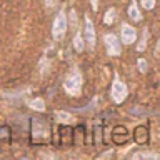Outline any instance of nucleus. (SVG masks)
Here are the masks:
<instances>
[{
	"label": "nucleus",
	"instance_id": "obj_7",
	"mask_svg": "<svg viewBox=\"0 0 160 160\" xmlns=\"http://www.w3.org/2000/svg\"><path fill=\"white\" fill-rule=\"evenodd\" d=\"M103 42H105V48H107V53L108 55H112V57L120 55V40H118L117 35L107 33L103 37Z\"/></svg>",
	"mask_w": 160,
	"mask_h": 160
},
{
	"label": "nucleus",
	"instance_id": "obj_14",
	"mask_svg": "<svg viewBox=\"0 0 160 160\" xmlns=\"http://www.w3.org/2000/svg\"><path fill=\"white\" fill-rule=\"evenodd\" d=\"M73 48L77 53H82L85 48V40L80 33H75V37H73Z\"/></svg>",
	"mask_w": 160,
	"mask_h": 160
},
{
	"label": "nucleus",
	"instance_id": "obj_13",
	"mask_svg": "<svg viewBox=\"0 0 160 160\" xmlns=\"http://www.w3.org/2000/svg\"><path fill=\"white\" fill-rule=\"evenodd\" d=\"M127 12H128V17L132 18L133 22H140V20H142V15L138 13V7H137V3H133V2L130 3Z\"/></svg>",
	"mask_w": 160,
	"mask_h": 160
},
{
	"label": "nucleus",
	"instance_id": "obj_12",
	"mask_svg": "<svg viewBox=\"0 0 160 160\" xmlns=\"http://www.w3.org/2000/svg\"><path fill=\"white\" fill-rule=\"evenodd\" d=\"M73 143H78V145L85 143V127L83 125H78V127L73 128Z\"/></svg>",
	"mask_w": 160,
	"mask_h": 160
},
{
	"label": "nucleus",
	"instance_id": "obj_19",
	"mask_svg": "<svg viewBox=\"0 0 160 160\" xmlns=\"http://www.w3.org/2000/svg\"><path fill=\"white\" fill-rule=\"evenodd\" d=\"M90 5H92L93 10H97L98 8V0H90Z\"/></svg>",
	"mask_w": 160,
	"mask_h": 160
},
{
	"label": "nucleus",
	"instance_id": "obj_17",
	"mask_svg": "<svg viewBox=\"0 0 160 160\" xmlns=\"http://www.w3.org/2000/svg\"><path fill=\"white\" fill-rule=\"evenodd\" d=\"M142 7L145 10H152L155 7V0H142Z\"/></svg>",
	"mask_w": 160,
	"mask_h": 160
},
{
	"label": "nucleus",
	"instance_id": "obj_11",
	"mask_svg": "<svg viewBox=\"0 0 160 160\" xmlns=\"http://www.w3.org/2000/svg\"><path fill=\"white\" fill-rule=\"evenodd\" d=\"M12 142V128L8 125L0 127V147H8Z\"/></svg>",
	"mask_w": 160,
	"mask_h": 160
},
{
	"label": "nucleus",
	"instance_id": "obj_16",
	"mask_svg": "<svg viewBox=\"0 0 160 160\" xmlns=\"http://www.w3.org/2000/svg\"><path fill=\"white\" fill-rule=\"evenodd\" d=\"M30 107L33 110H43V100L42 98H33L32 102H30Z\"/></svg>",
	"mask_w": 160,
	"mask_h": 160
},
{
	"label": "nucleus",
	"instance_id": "obj_10",
	"mask_svg": "<svg viewBox=\"0 0 160 160\" xmlns=\"http://www.w3.org/2000/svg\"><path fill=\"white\" fill-rule=\"evenodd\" d=\"M120 37H122V42L123 43H133L135 40H137V32H135L133 27H130V25H123L122 27V32H120Z\"/></svg>",
	"mask_w": 160,
	"mask_h": 160
},
{
	"label": "nucleus",
	"instance_id": "obj_15",
	"mask_svg": "<svg viewBox=\"0 0 160 160\" xmlns=\"http://www.w3.org/2000/svg\"><path fill=\"white\" fill-rule=\"evenodd\" d=\"M115 17H117V15H115V8H110L107 13H105V17H103V22L107 23V25H112L113 22H115Z\"/></svg>",
	"mask_w": 160,
	"mask_h": 160
},
{
	"label": "nucleus",
	"instance_id": "obj_9",
	"mask_svg": "<svg viewBox=\"0 0 160 160\" xmlns=\"http://www.w3.org/2000/svg\"><path fill=\"white\" fill-rule=\"evenodd\" d=\"M133 140L137 145H147L150 142V132L147 125H137L133 130Z\"/></svg>",
	"mask_w": 160,
	"mask_h": 160
},
{
	"label": "nucleus",
	"instance_id": "obj_1",
	"mask_svg": "<svg viewBox=\"0 0 160 160\" xmlns=\"http://www.w3.org/2000/svg\"><path fill=\"white\" fill-rule=\"evenodd\" d=\"M52 142V125L47 118L32 117L30 118V143L45 145Z\"/></svg>",
	"mask_w": 160,
	"mask_h": 160
},
{
	"label": "nucleus",
	"instance_id": "obj_3",
	"mask_svg": "<svg viewBox=\"0 0 160 160\" xmlns=\"http://www.w3.org/2000/svg\"><path fill=\"white\" fill-rule=\"evenodd\" d=\"M63 88H65V92L70 93V95H77L80 92V88H82V75H80V72L70 73L63 82Z\"/></svg>",
	"mask_w": 160,
	"mask_h": 160
},
{
	"label": "nucleus",
	"instance_id": "obj_5",
	"mask_svg": "<svg viewBox=\"0 0 160 160\" xmlns=\"http://www.w3.org/2000/svg\"><path fill=\"white\" fill-rule=\"evenodd\" d=\"M110 138H112V142L115 145H123L130 140V132L125 125H117V127H113L112 133H110Z\"/></svg>",
	"mask_w": 160,
	"mask_h": 160
},
{
	"label": "nucleus",
	"instance_id": "obj_18",
	"mask_svg": "<svg viewBox=\"0 0 160 160\" xmlns=\"http://www.w3.org/2000/svg\"><path fill=\"white\" fill-rule=\"evenodd\" d=\"M138 68H140V72H147V68H148V63H147V60L145 58H138Z\"/></svg>",
	"mask_w": 160,
	"mask_h": 160
},
{
	"label": "nucleus",
	"instance_id": "obj_4",
	"mask_svg": "<svg viewBox=\"0 0 160 160\" xmlns=\"http://www.w3.org/2000/svg\"><path fill=\"white\" fill-rule=\"evenodd\" d=\"M57 135H58V147L65 148L73 145V128L70 125H58Z\"/></svg>",
	"mask_w": 160,
	"mask_h": 160
},
{
	"label": "nucleus",
	"instance_id": "obj_2",
	"mask_svg": "<svg viewBox=\"0 0 160 160\" xmlns=\"http://www.w3.org/2000/svg\"><path fill=\"white\" fill-rule=\"evenodd\" d=\"M67 18H65V13L60 12L57 13V17L53 20V25H52V37L53 40H62L67 33Z\"/></svg>",
	"mask_w": 160,
	"mask_h": 160
},
{
	"label": "nucleus",
	"instance_id": "obj_8",
	"mask_svg": "<svg viewBox=\"0 0 160 160\" xmlns=\"http://www.w3.org/2000/svg\"><path fill=\"white\" fill-rule=\"evenodd\" d=\"M83 40L85 43L88 45L90 50L95 48V28H93V23L88 17H85V27H83Z\"/></svg>",
	"mask_w": 160,
	"mask_h": 160
},
{
	"label": "nucleus",
	"instance_id": "obj_6",
	"mask_svg": "<svg viewBox=\"0 0 160 160\" xmlns=\"http://www.w3.org/2000/svg\"><path fill=\"white\" fill-rule=\"evenodd\" d=\"M127 85H125L122 80H115V82L112 83V98L115 103H122L125 98H127Z\"/></svg>",
	"mask_w": 160,
	"mask_h": 160
},
{
	"label": "nucleus",
	"instance_id": "obj_20",
	"mask_svg": "<svg viewBox=\"0 0 160 160\" xmlns=\"http://www.w3.org/2000/svg\"><path fill=\"white\" fill-rule=\"evenodd\" d=\"M58 0H45V3L48 5V7H53V5H57Z\"/></svg>",
	"mask_w": 160,
	"mask_h": 160
}]
</instances>
